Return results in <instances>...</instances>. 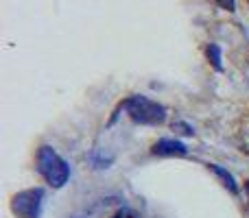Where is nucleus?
I'll list each match as a JSON object with an SVG mask.
<instances>
[{"label":"nucleus","instance_id":"2","mask_svg":"<svg viewBox=\"0 0 249 218\" xmlns=\"http://www.w3.org/2000/svg\"><path fill=\"white\" fill-rule=\"evenodd\" d=\"M123 107L127 109L131 120L138 124H162L164 118H166V109L162 105L149 101L146 96H131L129 101H124Z\"/></svg>","mask_w":249,"mask_h":218},{"label":"nucleus","instance_id":"8","mask_svg":"<svg viewBox=\"0 0 249 218\" xmlns=\"http://www.w3.org/2000/svg\"><path fill=\"white\" fill-rule=\"evenodd\" d=\"M112 218H138V214L136 212H131V210H118Z\"/></svg>","mask_w":249,"mask_h":218},{"label":"nucleus","instance_id":"4","mask_svg":"<svg viewBox=\"0 0 249 218\" xmlns=\"http://www.w3.org/2000/svg\"><path fill=\"white\" fill-rule=\"evenodd\" d=\"M153 155H160V157H186L188 149H186L184 142L164 137V140H158L153 144Z\"/></svg>","mask_w":249,"mask_h":218},{"label":"nucleus","instance_id":"5","mask_svg":"<svg viewBox=\"0 0 249 218\" xmlns=\"http://www.w3.org/2000/svg\"><path fill=\"white\" fill-rule=\"evenodd\" d=\"M208 168H210V170H212V172H214V175H216V177H219V179H221V181H223V185H225V188H228V190H230V192H232V194H236V192H238V185H236V179H234V177H232V175H230V172H228V170H225V168H221V166H219V164H210V166H208Z\"/></svg>","mask_w":249,"mask_h":218},{"label":"nucleus","instance_id":"1","mask_svg":"<svg viewBox=\"0 0 249 218\" xmlns=\"http://www.w3.org/2000/svg\"><path fill=\"white\" fill-rule=\"evenodd\" d=\"M37 172L53 188H64L70 179V166L55 149L42 146L37 151Z\"/></svg>","mask_w":249,"mask_h":218},{"label":"nucleus","instance_id":"6","mask_svg":"<svg viewBox=\"0 0 249 218\" xmlns=\"http://www.w3.org/2000/svg\"><path fill=\"white\" fill-rule=\"evenodd\" d=\"M208 59L212 61L216 70H223V57H221V46L219 44H210L208 46Z\"/></svg>","mask_w":249,"mask_h":218},{"label":"nucleus","instance_id":"7","mask_svg":"<svg viewBox=\"0 0 249 218\" xmlns=\"http://www.w3.org/2000/svg\"><path fill=\"white\" fill-rule=\"evenodd\" d=\"M216 4H219L221 9H228V11H234V9H236V2H234V0H214Z\"/></svg>","mask_w":249,"mask_h":218},{"label":"nucleus","instance_id":"3","mask_svg":"<svg viewBox=\"0 0 249 218\" xmlns=\"http://www.w3.org/2000/svg\"><path fill=\"white\" fill-rule=\"evenodd\" d=\"M44 203V190L42 188H31L22 190L11 199V212L18 218H39Z\"/></svg>","mask_w":249,"mask_h":218},{"label":"nucleus","instance_id":"9","mask_svg":"<svg viewBox=\"0 0 249 218\" xmlns=\"http://www.w3.org/2000/svg\"><path fill=\"white\" fill-rule=\"evenodd\" d=\"M245 190H247V194H249V181H247V184H245Z\"/></svg>","mask_w":249,"mask_h":218}]
</instances>
